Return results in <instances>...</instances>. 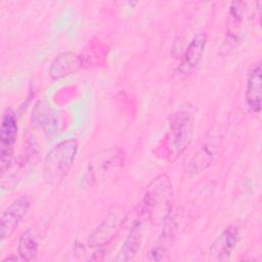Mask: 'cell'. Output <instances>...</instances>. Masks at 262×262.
<instances>
[{
  "label": "cell",
  "mask_w": 262,
  "mask_h": 262,
  "mask_svg": "<svg viewBox=\"0 0 262 262\" xmlns=\"http://www.w3.org/2000/svg\"><path fill=\"white\" fill-rule=\"evenodd\" d=\"M172 195V184L169 177L165 174L158 176L146 189L140 207L141 215L154 222H164L171 213Z\"/></svg>",
  "instance_id": "6da1fadb"
},
{
  "label": "cell",
  "mask_w": 262,
  "mask_h": 262,
  "mask_svg": "<svg viewBox=\"0 0 262 262\" xmlns=\"http://www.w3.org/2000/svg\"><path fill=\"white\" fill-rule=\"evenodd\" d=\"M78 152L75 139H68L56 144L44 160V176L48 182L60 181L74 165Z\"/></svg>",
  "instance_id": "7a4b0ae2"
},
{
  "label": "cell",
  "mask_w": 262,
  "mask_h": 262,
  "mask_svg": "<svg viewBox=\"0 0 262 262\" xmlns=\"http://www.w3.org/2000/svg\"><path fill=\"white\" fill-rule=\"evenodd\" d=\"M193 130V116L189 112H179L174 115L171 125L169 141L175 155L181 154L191 140Z\"/></svg>",
  "instance_id": "3957f363"
},
{
  "label": "cell",
  "mask_w": 262,
  "mask_h": 262,
  "mask_svg": "<svg viewBox=\"0 0 262 262\" xmlns=\"http://www.w3.org/2000/svg\"><path fill=\"white\" fill-rule=\"evenodd\" d=\"M31 202L28 195H20L15 199L2 213L0 218L1 242L10 237L18 227L21 220L28 214Z\"/></svg>",
  "instance_id": "277c9868"
},
{
  "label": "cell",
  "mask_w": 262,
  "mask_h": 262,
  "mask_svg": "<svg viewBox=\"0 0 262 262\" xmlns=\"http://www.w3.org/2000/svg\"><path fill=\"white\" fill-rule=\"evenodd\" d=\"M17 121L11 112L3 115L0 127V156H1V174L9 168L13 155V146L17 137Z\"/></svg>",
  "instance_id": "5b68a950"
},
{
  "label": "cell",
  "mask_w": 262,
  "mask_h": 262,
  "mask_svg": "<svg viewBox=\"0 0 262 262\" xmlns=\"http://www.w3.org/2000/svg\"><path fill=\"white\" fill-rule=\"evenodd\" d=\"M239 241V228L235 224L228 225L212 243L210 257L213 260H227Z\"/></svg>",
  "instance_id": "8992f818"
},
{
  "label": "cell",
  "mask_w": 262,
  "mask_h": 262,
  "mask_svg": "<svg viewBox=\"0 0 262 262\" xmlns=\"http://www.w3.org/2000/svg\"><path fill=\"white\" fill-rule=\"evenodd\" d=\"M206 45L207 36L205 34H200L190 41L179 66L177 67V75L188 76L196 70L202 60Z\"/></svg>",
  "instance_id": "52a82bcc"
},
{
  "label": "cell",
  "mask_w": 262,
  "mask_h": 262,
  "mask_svg": "<svg viewBox=\"0 0 262 262\" xmlns=\"http://www.w3.org/2000/svg\"><path fill=\"white\" fill-rule=\"evenodd\" d=\"M177 232V221L174 217L169 216L163 222V229L155 243L154 247L150 249L147 255V259L150 261H160L172 248L175 236Z\"/></svg>",
  "instance_id": "ba28073f"
},
{
  "label": "cell",
  "mask_w": 262,
  "mask_h": 262,
  "mask_svg": "<svg viewBox=\"0 0 262 262\" xmlns=\"http://www.w3.org/2000/svg\"><path fill=\"white\" fill-rule=\"evenodd\" d=\"M247 4L245 2H233L230 5L229 12H228V20L229 25H227L228 30L226 33V38L220 48L221 51L223 50H230L234 46L237 45L239 40V28L241 23L245 15V10Z\"/></svg>",
  "instance_id": "9c48e42d"
},
{
  "label": "cell",
  "mask_w": 262,
  "mask_h": 262,
  "mask_svg": "<svg viewBox=\"0 0 262 262\" xmlns=\"http://www.w3.org/2000/svg\"><path fill=\"white\" fill-rule=\"evenodd\" d=\"M246 100L249 108L258 114L261 111L262 90H261V66L253 64L249 72L246 90Z\"/></svg>",
  "instance_id": "30bf717a"
},
{
  "label": "cell",
  "mask_w": 262,
  "mask_h": 262,
  "mask_svg": "<svg viewBox=\"0 0 262 262\" xmlns=\"http://www.w3.org/2000/svg\"><path fill=\"white\" fill-rule=\"evenodd\" d=\"M123 222L124 218L120 213L111 214L89 236V245L92 247H103L113 238Z\"/></svg>",
  "instance_id": "8fae6325"
},
{
  "label": "cell",
  "mask_w": 262,
  "mask_h": 262,
  "mask_svg": "<svg viewBox=\"0 0 262 262\" xmlns=\"http://www.w3.org/2000/svg\"><path fill=\"white\" fill-rule=\"evenodd\" d=\"M57 114L51 107L50 104L39 101L33 112V120L36 125L44 130L47 134H52L56 132L58 126Z\"/></svg>",
  "instance_id": "7c38bea8"
},
{
  "label": "cell",
  "mask_w": 262,
  "mask_h": 262,
  "mask_svg": "<svg viewBox=\"0 0 262 262\" xmlns=\"http://www.w3.org/2000/svg\"><path fill=\"white\" fill-rule=\"evenodd\" d=\"M141 239H142V223L137 221L133 225L125 242L123 243L122 248L119 251L116 260L118 261L132 260L140 249Z\"/></svg>",
  "instance_id": "4fadbf2b"
},
{
  "label": "cell",
  "mask_w": 262,
  "mask_h": 262,
  "mask_svg": "<svg viewBox=\"0 0 262 262\" xmlns=\"http://www.w3.org/2000/svg\"><path fill=\"white\" fill-rule=\"evenodd\" d=\"M79 57L71 52L62 53L53 60L49 68V74L54 79H59L77 71L80 67Z\"/></svg>",
  "instance_id": "5bb4252c"
},
{
  "label": "cell",
  "mask_w": 262,
  "mask_h": 262,
  "mask_svg": "<svg viewBox=\"0 0 262 262\" xmlns=\"http://www.w3.org/2000/svg\"><path fill=\"white\" fill-rule=\"evenodd\" d=\"M39 247V237L32 229H27L21 233L18 239V255L24 261H33L36 259Z\"/></svg>",
  "instance_id": "9a60e30c"
},
{
  "label": "cell",
  "mask_w": 262,
  "mask_h": 262,
  "mask_svg": "<svg viewBox=\"0 0 262 262\" xmlns=\"http://www.w3.org/2000/svg\"><path fill=\"white\" fill-rule=\"evenodd\" d=\"M210 145L206 144L199 152H196L187 166V173L198 174L202 170L206 169L214 158V149H210Z\"/></svg>",
  "instance_id": "2e32d148"
},
{
  "label": "cell",
  "mask_w": 262,
  "mask_h": 262,
  "mask_svg": "<svg viewBox=\"0 0 262 262\" xmlns=\"http://www.w3.org/2000/svg\"><path fill=\"white\" fill-rule=\"evenodd\" d=\"M17 261L18 260V258L17 257H7V258H5V259H3V262L4 261Z\"/></svg>",
  "instance_id": "e0dca14e"
}]
</instances>
